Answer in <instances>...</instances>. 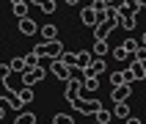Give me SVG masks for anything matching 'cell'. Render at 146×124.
<instances>
[{
  "instance_id": "cell-1",
  "label": "cell",
  "mask_w": 146,
  "mask_h": 124,
  "mask_svg": "<svg viewBox=\"0 0 146 124\" xmlns=\"http://www.w3.org/2000/svg\"><path fill=\"white\" fill-rule=\"evenodd\" d=\"M33 52H36L39 58L58 61V58H61V52H64V44H61V39H58V41H41V44H36V47H33Z\"/></svg>"
},
{
  "instance_id": "cell-2",
  "label": "cell",
  "mask_w": 146,
  "mask_h": 124,
  "mask_svg": "<svg viewBox=\"0 0 146 124\" xmlns=\"http://www.w3.org/2000/svg\"><path fill=\"white\" fill-rule=\"evenodd\" d=\"M69 105H72L74 110H80L83 116H94L97 110H102V102L94 99V97H77V99H72Z\"/></svg>"
},
{
  "instance_id": "cell-3",
  "label": "cell",
  "mask_w": 146,
  "mask_h": 124,
  "mask_svg": "<svg viewBox=\"0 0 146 124\" xmlns=\"http://www.w3.org/2000/svg\"><path fill=\"white\" fill-rule=\"evenodd\" d=\"M44 77H47V69H44V66H25V72H22V77H19V80H22L25 88H33V86H36V83H41Z\"/></svg>"
},
{
  "instance_id": "cell-4",
  "label": "cell",
  "mask_w": 146,
  "mask_h": 124,
  "mask_svg": "<svg viewBox=\"0 0 146 124\" xmlns=\"http://www.w3.org/2000/svg\"><path fill=\"white\" fill-rule=\"evenodd\" d=\"M0 107L3 110H14V113H22V102L17 99V94H0Z\"/></svg>"
},
{
  "instance_id": "cell-5",
  "label": "cell",
  "mask_w": 146,
  "mask_h": 124,
  "mask_svg": "<svg viewBox=\"0 0 146 124\" xmlns=\"http://www.w3.org/2000/svg\"><path fill=\"white\" fill-rule=\"evenodd\" d=\"M102 72H108L105 61H102V58H94V61H91V64H88V69L83 72V77H99V74H102Z\"/></svg>"
},
{
  "instance_id": "cell-6",
  "label": "cell",
  "mask_w": 146,
  "mask_h": 124,
  "mask_svg": "<svg viewBox=\"0 0 146 124\" xmlns=\"http://www.w3.org/2000/svg\"><path fill=\"white\" fill-rule=\"evenodd\" d=\"M80 22L88 25V28H94V25L99 22V14H97L91 6H83V8H80Z\"/></svg>"
},
{
  "instance_id": "cell-7",
  "label": "cell",
  "mask_w": 146,
  "mask_h": 124,
  "mask_svg": "<svg viewBox=\"0 0 146 124\" xmlns=\"http://www.w3.org/2000/svg\"><path fill=\"white\" fill-rule=\"evenodd\" d=\"M39 33H41V41H58V25H52V22L41 25Z\"/></svg>"
},
{
  "instance_id": "cell-8",
  "label": "cell",
  "mask_w": 146,
  "mask_h": 124,
  "mask_svg": "<svg viewBox=\"0 0 146 124\" xmlns=\"http://www.w3.org/2000/svg\"><path fill=\"white\" fill-rule=\"evenodd\" d=\"M127 72H130L132 83H135V80H143V77H146V64H141V61H135V58H132V64H130V69H127Z\"/></svg>"
},
{
  "instance_id": "cell-9",
  "label": "cell",
  "mask_w": 146,
  "mask_h": 124,
  "mask_svg": "<svg viewBox=\"0 0 146 124\" xmlns=\"http://www.w3.org/2000/svg\"><path fill=\"white\" fill-rule=\"evenodd\" d=\"M91 61H94V58H91V52H88V50H80V52H74V66H77L80 72H86V69H88V64H91Z\"/></svg>"
},
{
  "instance_id": "cell-10",
  "label": "cell",
  "mask_w": 146,
  "mask_h": 124,
  "mask_svg": "<svg viewBox=\"0 0 146 124\" xmlns=\"http://www.w3.org/2000/svg\"><path fill=\"white\" fill-rule=\"evenodd\" d=\"M47 72H52V74H55V77H58V80H69V69H66V66L64 64H61V61H50V69H47Z\"/></svg>"
},
{
  "instance_id": "cell-11",
  "label": "cell",
  "mask_w": 146,
  "mask_h": 124,
  "mask_svg": "<svg viewBox=\"0 0 146 124\" xmlns=\"http://www.w3.org/2000/svg\"><path fill=\"white\" fill-rule=\"evenodd\" d=\"M80 83L83 80H66V91H64V97H66V102H72V99H77V94H80Z\"/></svg>"
},
{
  "instance_id": "cell-12",
  "label": "cell",
  "mask_w": 146,
  "mask_h": 124,
  "mask_svg": "<svg viewBox=\"0 0 146 124\" xmlns=\"http://www.w3.org/2000/svg\"><path fill=\"white\" fill-rule=\"evenodd\" d=\"M110 31H113V28H110L108 22H97L94 25V41H108Z\"/></svg>"
},
{
  "instance_id": "cell-13",
  "label": "cell",
  "mask_w": 146,
  "mask_h": 124,
  "mask_svg": "<svg viewBox=\"0 0 146 124\" xmlns=\"http://www.w3.org/2000/svg\"><path fill=\"white\" fill-rule=\"evenodd\" d=\"M130 94H132V86H119V88H113L110 99L119 105V102H127V97H130Z\"/></svg>"
},
{
  "instance_id": "cell-14",
  "label": "cell",
  "mask_w": 146,
  "mask_h": 124,
  "mask_svg": "<svg viewBox=\"0 0 146 124\" xmlns=\"http://www.w3.org/2000/svg\"><path fill=\"white\" fill-rule=\"evenodd\" d=\"M28 6H31L28 0H14V3H11V11H14L17 19H25V17H28Z\"/></svg>"
},
{
  "instance_id": "cell-15",
  "label": "cell",
  "mask_w": 146,
  "mask_h": 124,
  "mask_svg": "<svg viewBox=\"0 0 146 124\" xmlns=\"http://www.w3.org/2000/svg\"><path fill=\"white\" fill-rule=\"evenodd\" d=\"M36 31H39V25L33 22L31 17H25V19H19V33H22V36H33Z\"/></svg>"
},
{
  "instance_id": "cell-16",
  "label": "cell",
  "mask_w": 146,
  "mask_h": 124,
  "mask_svg": "<svg viewBox=\"0 0 146 124\" xmlns=\"http://www.w3.org/2000/svg\"><path fill=\"white\" fill-rule=\"evenodd\" d=\"M108 52H110V44H108V41H94V47H91V58L97 55V58H102V61H105Z\"/></svg>"
},
{
  "instance_id": "cell-17",
  "label": "cell",
  "mask_w": 146,
  "mask_h": 124,
  "mask_svg": "<svg viewBox=\"0 0 146 124\" xmlns=\"http://www.w3.org/2000/svg\"><path fill=\"white\" fill-rule=\"evenodd\" d=\"M110 116H116V119H121V121H127V119L132 116V110H130V105H127V102H119V105L113 107V113H110Z\"/></svg>"
},
{
  "instance_id": "cell-18",
  "label": "cell",
  "mask_w": 146,
  "mask_h": 124,
  "mask_svg": "<svg viewBox=\"0 0 146 124\" xmlns=\"http://www.w3.org/2000/svg\"><path fill=\"white\" fill-rule=\"evenodd\" d=\"M80 88H83V91H88V97H91V94L99 88V77H83Z\"/></svg>"
},
{
  "instance_id": "cell-19",
  "label": "cell",
  "mask_w": 146,
  "mask_h": 124,
  "mask_svg": "<svg viewBox=\"0 0 146 124\" xmlns=\"http://www.w3.org/2000/svg\"><path fill=\"white\" fill-rule=\"evenodd\" d=\"M113 28H124V31H132V28H135V17H130V14H127V17H121V14H119V19H116V25H113Z\"/></svg>"
},
{
  "instance_id": "cell-20",
  "label": "cell",
  "mask_w": 146,
  "mask_h": 124,
  "mask_svg": "<svg viewBox=\"0 0 146 124\" xmlns=\"http://www.w3.org/2000/svg\"><path fill=\"white\" fill-rule=\"evenodd\" d=\"M17 99H19V102H22V105H28V102H33V99H36V94H33V88H19L17 91Z\"/></svg>"
},
{
  "instance_id": "cell-21",
  "label": "cell",
  "mask_w": 146,
  "mask_h": 124,
  "mask_svg": "<svg viewBox=\"0 0 146 124\" xmlns=\"http://www.w3.org/2000/svg\"><path fill=\"white\" fill-rule=\"evenodd\" d=\"M14 124H36V113H33V110H22V113L14 119Z\"/></svg>"
},
{
  "instance_id": "cell-22",
  "label": "cell",
  "mask_w": 146,
  "mask_h": 124,
  "mask_svg": "<svg viewBox=\"0 0 146 124\" xmlns=\"http://www.w3.org/2000/svg\"><path fill=\"white\" fill-rule=\"evenodd\" d=\"M119 47H121L124 52H127V55H132V52H135V50H138L141 44H138V39H124L121 44H119Z\"/></svg>"
},
{
  "instance_id": "cell-23",
  "label": "cell",
  "mask_w": 146,
  "mask_h": 124,
  "mask_svg": "<svg viewBox=\"0 0 146 124\" xmlns=\"http://www.w3.org/2000/svg\"><path fill=\"white\" fill-rule=\"evenodd\" d=\"M94 119H97L94 124H110V119H113V116H110V110H105V107H102V110H97V113H94Z\"/></svg>"
},
{
  "instance_id": "cell-24",
  "label": "cell",
  "mask_w": 146,
  "mask_h": 124,
  "mask_svg": "<svg viewBox=\"0 0 146 124\" xmlns=\"http://www.w3.org/2000/svg\"><path fill=\"white\" fill-rule=\"evenodd\" d=\"M22 61H25V66H41V58L36 55L33 50H31V52H28V55H22Z\"/></svg>"
},
{
  "instance_id": "cell-25",
  "label": "cell",
  "mask_w": 146,
  "mask_h": 124,
  "mask_svg": "<svg viewBox=\"0 0 146 124\" xmlns=\"http://www.w3.org/2000/svg\"><path fill=\"white\" fill-rule=\"evenodd\" d=\"M110 86H113V88L127 86V83H124V72H110Z\"/></svg>"
},
{
  "instance_id": "cell-26",
  "label": "cell",
  "mask_w": 146,
  "mask_h": 124,
  "mask_svg": "<svg viewBox=\"0 0 146 124\" xmlns=\"http://www.w3.org/2000/svg\"><path fill=\"white\" fill-rule=\"evenodd\" d=\"M8 69H11V72H25V61H22V55H19V58H11Z\"/></svg>"
},
{
  "instance_id": "cell-27",
  "label": "cell",
  "mask_w": 146,
  "mask_h": 124,
  "mask_svg": "<svg viewBox=\"0 0 146 124\" xmlns=\"http://www.w3.org/2000/svg\"><path fill=\"white\" fill-rule=\"evenodd\" d=\"M50 124H74V119H72V116H66V113H55V119H52Z\"/></svg>"
},
{
  "instance_id": "cell-28",
  "label": "cell",
  "mask_w": 146,
  "mask_h": 124,
  "mask_svg": "<svg viewBox=\"0 0 146 124\" xmlns=\"http://www.w3.org/2000/svg\"><path fill=\"white\" fill-rule=\"evenodd\" d=\"M39 6H41V11H44V14H52V11L58 8V3H55V0H44V3H39Z\"/></svg>"
},
{
  "instance_id": "cell-29",
  "label": "cell",
  "mask_w": 146,
  "mask_h": 124,
  "mask_svg": "<svg viewBox=\"0 0 146 124\" xmlns=\"http://www.w3.org/2000/svg\"><path fill=\"white\" fill-rule=\"evenodd\" d=\"M113 58H116V61H127L130 55H127V52H124L121 47H113Z\"/></svg>"
},
{
  "instance_id": "cell-30",
  "label": "cell",
  "mask_w": 146,
  "mask_h": 124,
  "mask_svg": "<svg viewBox=\"0 0 146 124\" xmlns=\"http://www.w3.org/2000/svg\"><path fill=\"white\" fill-rule=\"evenodd\" d=\"M8 74H11V69H8V64H0V80H6Z\"/></svg>"
},
{
  "instance_id": "cell-31",
  "label": "cell",
  "mask_w": 146,
  "mask_h": 124,
  "mask_svg": "<svg viewBox=\"0 0 146 124\" xmlns=\"http://www.w3.org/2000/svg\"><path fill=\"white\" fill-rule=\"evenodd\" d=\"M121 124H141V119H135V116H130L127 121H121Z\"/></svg>"
},
{
  "instance_id": "cell-32",
  "label": "cell",
  "mask_w": 146,
  "mask_h": 124,
  "mask_svg": "<svg viewBox=\"0 0 146 124\" xmlns=\"http://www.w3.org/2000/svg\"><path fill=\"white\" fill-rule=\"evenodd\" d=\"M0 119H6V110H3V107H0Z\"/></svg>"
}]
</instances>
